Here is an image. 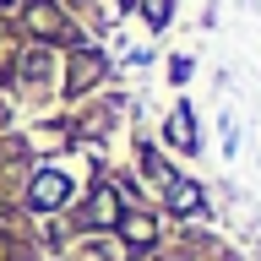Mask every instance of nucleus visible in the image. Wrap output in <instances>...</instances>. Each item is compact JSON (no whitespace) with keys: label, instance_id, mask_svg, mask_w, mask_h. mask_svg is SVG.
Wrapping results in <instances>:
<instances>
[{"label":"nucleus","instance_id":"2","mask_svg":"<svg viewBox=\"0 0 261 261\" xmlns=\"http://www.w3.org/2000/svg\"><path fill=\"white\" fill-rule=\"evenodd\" d=\"M28 28L38 33V38H55V33H60V38H71V28H60L55 0H33V6H28ZM71 44H76V38H71Z\"/></svg>","mask_w":261,"mask_h":261},{"label":"nucleus","instance_id":"6","mask_svg":"<svg viewBox=\"0 0 261 261\" xmlns=\"http://www.w3.org/2000/svg\"><path fill=\"white\" fill-rule=\"evenodd\" d=\"M87 212H93V223H114V218H120V201H114L109 185H98V191H93V207H87Z\"/></svg>","mask_w":261,"mask_h":261},{"label":"nucleus","instance_id":"8","mask_svg":"<svg viewBox=\"0 0 261 261\" xmlns=\"http://www.w3.org/2000/svg\"><path fill=\"white\" fill-rule=\"evenodd\" d=\"M147 11H152V22H163L169 16V0H147Z\"/></svg>","mask_w":261,"mask_h":261},{"label":"nucleus","instance_id":"4","mask_svg":"<svg viewBox=\"0 0 261 261\" xmlns=\"http://www.w3.org/2000/svg\"><path fill=\"white\" fill-rule=\"evenodd\" d=\"M169 207H174L179 218H196V212H201V185H191V179H174V185H169Z\"/></svg>","mask_w":261,"mask_h":261},{"label":"nucleus","instance_id":"9","mask_svg":"<svg viewBox=\"0 0 261 261\" xmlns=\"http://www.w3.org/2000/svg\"><path fill=\"white\" fill-rule=\"evenodd\" d=\"M0 6H11V0H0Z\"/></svg>","mask_w":261,"mask_h":261},{"label":"nucleus","instance_id":"5","mask_svg":"<svg viewBox=\"0 0 261 261\" xmlns=\"http://www.w3.org/2000/svg\"><path fill=\"white\" fill-rule=\"evenodd\" d=\"M169 142L185 147V152L196 147V120H191V109H174V114H169Z\"/></svg>","mask_w":261,"mask_h":261},{"label":"nucleus","instance_id":"7","mask_svg":"<svg viewBox=\"0 0 261 261\" xmlns=\"http://www.w3.org/2000/svg\"><path fill=\"white\" fill-rule=\"evenodd\" d=\"M87 82H93V60H82V65H76V76H71V87H87Z\"/></svg>","mask_w":261,"mask_h":261},{"label":"nucleus","instance_id":"1","mask_svg":"<svg viewBox=\"0 0 261 261\" xmlns=\"http://www.w3.org/2000/svg\"><path fill=\"white\" fill-rule=\"evenodd\" d=\"M65 196H71V185H65V174H55V169H44V174L33 179V207L38 212H55Z\"/></svg>","mask_w":261,"mask_h":261},{"label":"nucleus","instance_id":"3","mask_svg":"<svg viewBox=\"0 0 261 261\" xmlns=\"http://www.w3.org/2000/svg\"><path fill=\"white\" fill-rule=\"evenodd\" d=\"M114 228H120V240H125V245H152V240H158V223H152L147 212H120Z\"/></svg>","mask_w":261,"mask_h":261}]
</instances>
